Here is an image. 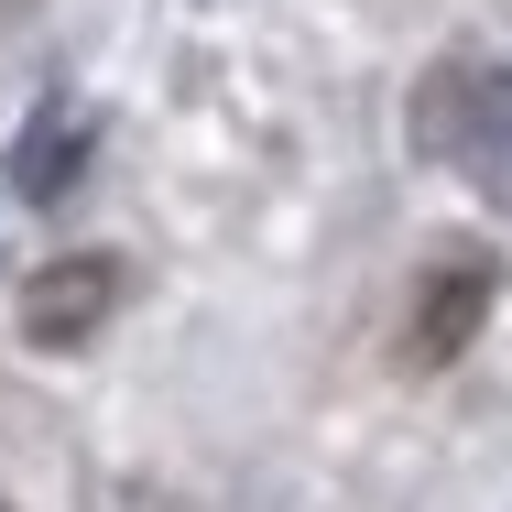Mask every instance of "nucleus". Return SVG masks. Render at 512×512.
Here are the masks:
<instances>
[{
	"instance_id": "obj_1",
	"label": "nucleus",
	"mask_w": 512,
	"mask_h": 512,
	"mask_svg": "<svg viewBox=\"0 0 512 512\" xmlns=\"http://www.w3.org/2000/svg\"><path fill=\"white\" fill-rule=\"evenodd\" d=\"M414 142H425L447 175H469L491 207H512V77L502 66L447 55V66L414 88Z\"/></svg>"
},
{
	"instance_id": "obj_2",
	"label": "nucleus",
	"mask_w": 512,
	"mask_h": 512,
	"mask_svg": "<svg viewBox=\"0 0 512 512\" xmlns=\"http://www.w3.org/2000/svg\"><path fill=\"white\" fill-rule=\"evenodd\" d=\"M109 306H120V262H109V251H66V262H44V273L22 284V327H33L44 349L99 338Z\"/></svg>"
},
{
	"instance_id": "obj_3",
	"label": "nucleus",
	"mask_w": 512,
	"mask_h": 512,
	"mask_svg": "<svg viewBox=\"0 0 512 512\" xmlns=\"http://www.w3.org/2000/svg\"><path fill=\"white\" fill-rule=\"evenodd\" d=\"M480 316H491V273H480V262L436 273L425 306H414V360H458V349L480 338Z\"/></svg>"
},
{
	"instance_id": "obj_4",
	"label": "nucleus",
	"mask_w": 512,
	"mask_h": 512,
	"mask_svg": "<svg viewBox=\"0 0 512 512\" xmlns=\"http://www.w3.org/2000/svg\"><path fill=\"white\" fill-rule=\"evenodd\" d=\"M66 164H77V120H66V109H44L33 153H22V197H66Z\"/></svg>"
}]
</instances>
